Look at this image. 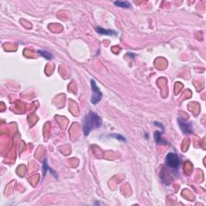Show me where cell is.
I'll return each instance as SVG.
<instances>
[{
	"instance_id": "1",
	"label": "cell",
	"mask_w": 206,
	"mask_h": 206,
	"mask_svg": "<svg viewBox=\"0 0 206 206\" xmlns=\"http://www.w3.org/2000/svg\"><path fill=\"white\" fill-rule=\"evenodd\" d=\"M102 124V121L100 116L93 111H90L83 119L82 130H83L84 135L88 136L92 131L99 128Z\"/></svg>"
},
{
	"instance_id": "2",
	"label": "cell",
	"mask_w": 206,
	"mask_h": 206,
	"mask_svg": "<svg viewBox=\"0 0 206 206\" xmlns=\"http://www.w3.org/2000/svg\"><path fill=\"white\" fill-rule=\"evenodd\" d=\"M165 165L172 170H176L180 165V159L175 153H168L165 157Z\"/></svg>"
},
{
	"instance_id": "3",
	"label": "cell",
	"mask_w": 206,
	"mask_h": 206,
	"mask_svg": "<svg viewBox=\"0 0 206 206\" xmlns=\"http://www.w3.org/2000/svg\"><path fill=\"white\" fill-rule=\"evenodd\" d=\"M90 83H91L92 91H93V95H92L91 98V103L95 105L102 100V93L100 90V89L98 88V86H97V84H96L95 81L94 79H91Z\"/></svg>"
},
{
	"instance_id": "4",
	"label": "cell",
	"mask_w": 206,
	"mask_h": 206,
	"mask_svg": "<svg viewBox=\"0 0 206 206\" xmlns=\"http://www.w3.org/2000/svg\"><path fill=\"white\" fill-rule=\"evenodd\" d=\"M178 125L180 128L181 131L185 135H190L192 134V123L190 122H188L185 119L179 118L178 119Z\"/></svg>"
},
{
	"instance_id": "5",
	"label": "cell",
	"mask_w": 206,
	"mask_h": 206,
	"mask_svg": "<svg viewBox=\"0 0 206 206\" xmlns=\"http://www.w3.org/2000/svg\"><path fill=\"white\" fill-rule=\"evenodd\" d=\"M95 31L98 32V34L100 35H111V36H115V35H118V32L115 30H111V29H105V28H102L100 27H95Z\"/></svg>"
},
{
	"instance_id": "6",
	"label": "cell",
	"mask_w": 206,
	"mask_h": 206,
	"mask_svg": "<svg viewBox=\"0 0 206 206\" xmlns=\"http://www.w3.org/2000/svg\"><path fill=\"white\" fill-rule=\"evenodd\" d=\"M154 139L156 143L160 144V145H166V144H168V143L162 138V133H161L160 131H156L155 132Z\"/></svg>"
},
{
	"instance_id": "7",
	"label": "cell",
	"mask_w": 206,
	"mask_h": 206,
	"mask_svg": "<svg viewBox=\"0 0 206 206\" xmlns=\"http://www.w3.org/2000/svg\"><path fill=\"white\" fill-rule=\"evenodd\" d=\"M114 4L115 6H119V7H123V8H131V2H127V1H116L114 2Z\"/></svg>"
},
{
	"instance_id": "8",
	"label": "cell",
	"mask_w": 206,
	"mask_h": 206,
	"mask_svg": "<svg viewBox=\"0 0 206 206\" xmlns=\"http://www.w3.org/2000/svg\"><path fill=\"white\" fill-rule=\"evenodd\" d=\"M38 53H39L41 56H43L44 58L47 59V60H52V59H53V57H54V56H53L51 52L45 50H38Z\"/></svg>"
},
{
	"instance_id": "9",
	"label": "cell",
	"mask_w": 206,
	"mask_h": 206,
	"mask_svg": "<svg viewBox=\"0 0 206 206\" xmlns=\"http://www.w3.org/2000/svg\"><path fill=\"white\" fill-rule=\"evenodd\" d=\"M110 136L112 138H115V139H118L119 141L121 142H126V140H127L124 136L122 135H119V134H112V135H111Z\"/></svg>"
},
{
	"instance_id": "10",
	"label": "cell",
	"mask_w": 206,
	"mask_h": 206,
	"mask_svg": "<svg viewBox=\"0 0 206 206\" xmlns=\"http://www.w3.org/2000/svg\"><path fill=\"white\" fill-rule=\"evenodd\" d=\"M48 161H47V159H45L44 160V164H43V168H42V172H43V177L45 176L46 173H47V170H48Z\"/></svg>"
},
{
	"instance_id": "11",
	"label": "cell",
	"mask_w": 206,
	"mask_h": 206,
	"mask_svg": "<svg viewBox=\"0 0 206 206\" xmlns=\"http://www.w3.org/2000/svg\"><path fill=\"white\" fill-rule=\"evenodd\" d=\"M154 124L156 126V127H160V128H162V129H164V126H163L160 123H159V122H155Z\"/></svg>"
}]
</instances>
